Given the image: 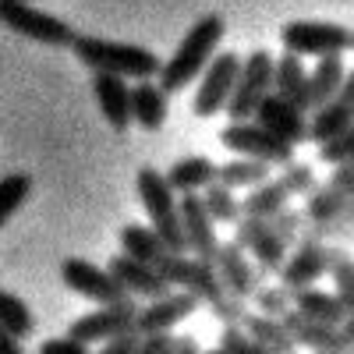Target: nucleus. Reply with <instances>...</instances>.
Instances as JSON below:
<instances>
[{"instance_id":"5","label":"nucleus","mask_w":354,"mask_h":354,"mask_svg":"<svg viewBox=\"0 0 354 354\" xmlns=\"http://www.w3.org/2000/svg\"><path fill=\"white\" fill-rule=\"evenodd\" d=\"M273 64H277V57L270 50H262V46L245 53L238 85H234V96L227 103V117H230V121H252V117H255L259 103L273 93Z\"/></svg>"},{"instance_id":"1","label":"nucleus","mask_w":354,"mask_h":354,"mask_svg":"<svg viewBox=\"0 0 354 354\" xmlns=\"http://www.w3.org/2000/svg\"><path fill=\"white\" fill-rule=\"evenodd\" d=\"M156 270L163 273V280L170 287L192 290L198 301H205V305L213 308V315L220 322H227V326H241V319L248 315L245 312V301L234 298V294L223 287L220 273L213 270V262H202V259L185 255V252H167Z\"/></svg>"},{"instance_id":"18","label":"nucleus","mask_w":354,"mask_h":354,"mask_svg":"<svg viewBox=\"0 0 354 354\" xmlns=\"http://www.w3.org/2000/svg\"><path fill=\"white\" fill-rule=\"evenodd\" d=\"M213 270L220 273L223 287L234 294V298H241V301H252V298H255V290L262 287L259 270L245 259V252L234 245V241H220V252H216Z\"/></svg>"},{"instance_id":"29","label":"nucleus","mask_w":354,"mask_h":354,"mask_svg":"<svg viewBox=\"0 0 354 354\" xmlns=\"http://www.w3.org/2000/svg\"><path fill=\"white\" fill-rule=\"evenodd\" d=\"M270 181V163H262V160H227L216 167V185L230 188V192H238V188H255V185H266Z\"/></svg>"},{"instance_id":"9","label":"nucleus","mask_w":354,"mask_h":354,"mask_svg":"<svg viewBox=\"0 0 354 354\" xmlns=\"http://www.w3.org/2000/svg\"><path fill=\"white\" fill-rule=\"evenodd\" d=\"M220 142L227 145L230 153L248 156V160H262L270 167H290L294 163V145L280 142L273 131H266L255 121H230L220 131Z\"/></svg>"},{"instance_id":"19","label":"nucleus","mask_w":354,"mask_h":354,"mask_svg":"<svg viewBox=\"0 0 354 354\" xmlns=\"http://www.w3.org/2000/svg\"><path fill=\"white\" fill-rule=\"evenodd\" d=\"M93 96L100 103V113L113 131H124L131 124V85L121 75L93 71Z\"/></svg>"},{"instance_id":"12","label":"nucleus","mask_w":354,"mask_h":354,"mask_svg":"<svg viewBox=\"0 0 354 354\" xmlns=\"http://www.w3.org/2000/svg\"><path fill=\"white\" fill-rule=\"evenodd\" d=\"M351 128H354V68H347V78L340 85V93L308 117V142L326 145V142L340 138Z\"/></svg>"},{"instance_id":"7","label":"nucleus","mask_w":354,"mask_h":354,"mask_svg":"<svg viewBox=\"0 0 354 354\" xmlns=\"http://www.w3.org/2000/svg\"><path fill=\"white\" fill-rule=\"evenodd\" d=\"M280 43L287 53H298V57H333V53L344 57V50H351V32L337 21L294 18V21H283Z\"/></svg>"},{"instance_id":"35","label":"nucleus","mask_w":354,"mask_h":354,"mask_svg":"<svg viewBox=\"0 0 354 354\" xmlns=\"http://www.w3.org/2000/svg\"><path fill=\"white\" fill-rule=\"evenodd\" d=\"M252 301L259 305V312H262V315H273V319H283V315L294 308L290 294H287L280 283H262V287L255 290V298H252Z\"/></svg>"},{"instance_id":"27","label":"nucleus","mask_w":354,"mask_h":354,"mask_svg":"<svg viewBox=\"0 0 354 354\" xmlns=\"http://www.w3.org/2000/svg\"><path fill=\"white\" fill-rule=\"evenodd\" d=\"M290 301H294V308H298L301 315H308V319L330 322V326H344V322H347V308L340 305V298H337V294L319 290V287H305L298 294H290Z\"/></svg>"},{"instance_id":"42","label":"nucleus","mask_w":354,"mask_h":354,"mask_svg":"<svg viewBox=\"0 0 354 354\" xmlns=\"http://www.w3.org/2000/svg\"><path fill=\"white\" fill-rule=\"evenodd\" d=\"M138 347H142V333L131 330V333L117 337V340H106V344L100 347V354H135Z\"/></svg>"},{"instance_id":"34","label":"nucleus","mask_w":354,"mask_h":354,"mask_svg":"<svg viewBox=\"0 0 354 354\" xmlns=\"http://www.w3.org/2000/svg\"><path fill=\"white\" fill-rule=\"evenodd\" d=\"M202 202H205V209H209L213 223H238L241 220L238 195H234L230 188H223V185H209L202 192Z\"/></svg>"},{"instance_id":"51","label":"nucleus","mask_w":354,"mask_h":354,"mask_svg":"<svg viewBox=\"0 0 354 354\" xmlns=\"http://www.w3.org/2000/svg\"><path fill=\"white\" fill-rule=\"evenodd\" d=\"M351 354H354V351H351Z\"/></svg>"},{"instance_id":"48","label":"nucleus","mask_w":354,"mask_h":354,"mask_svg":"<svg viewBox=\"0 0 354 354\" xmlns=\"http://www.w3.org/2000/svg\"><path fill=\"white\" fill-rule=\"evenodd\" d=\"M202 354H220V347H213V351H202Z\"/></svg>"},{"instance_id":"6","label":"nucleus","mask_w":354,"mask_h":354,"mask_svg":"<svg viewBox=\"0 0 354 354\" xmlns=\"http://www.w3.org/2000/svg\"><path fill=\"white\" fill-rule=\"evenodd\" d=\"M0 25H8L11 32L43 43V46H75L78 32L57 15H46L32 4H15V0H0Z\"/></svg>"},{"instance_id":"3","label":"nucleus","mask_w":354,"mask_h":354,"mask_svg":"<svg viewBox=\"0 0 354 354\" xmlns=\"http://www.w3.org/2000/svg\"><path fill=\"white\" fill-rule=\"evenodd\" d=\"M75 57L93 68V71H110V75H121V78H160L163 61L149 50V46H138V43H121V39H100V36H78L75 39Z\"/></svg>"},{"instance_id":"37","label":"nucleus","mask_w":354,"mask_h":354,"mask_svg":"<svg viewBox=\"0 0 354 354\" xmlns=\"http://www.w3.org/2000/svg\"><path fill=\"white\" fill-rule=\"evenodd\" d=\"M301 227H305V213H294V209H283L270 220V230L277 234V238L290 248V245H298L301 238Z\"/></svg>"},{"instance_id":"31","label":"nucleus","mask_w":354,"mask_h":354,"mask_svg":"<svg viewBox=\"0 0 354 354\" xmlns=\"http://www.w3.org/2000/svg\"><path fill=\"white\" fill-rule=\"evenodd\" d=\"M0 326L18 340H28L36 333V319H32V312H28V305L15 290H4V287H0Z\"/></svg>"},{"instance_id":"43","label":"nucleus","mask_w":354,"mask_h":354,"mask_svg":"<svg viewBox=\"0 0 354 354\" xmlns=\"http://www.w3.org/2000/svg\"><path fill=\"white\" fill-rule=\"evenodd\" d=\"M174 347V333H153V337H142V347L135 354H167Z\"/></svg>"},{"instance_id":"26","label":"nucleus","mask_w":354,"mask_h":354,"mask_svg":"<svg viewBox=\"0 0 354 354\" xmlns=\"http://www.w3.org/2000/svg\"><path fill=\"white\" fill-rule=\"evenodd\" d=\"M305 88H308V68H305V57L287 53V50H283V53L277 57V64H273V93L301 106Z\"/></svg>"},{"instance_id":"24","label":"nucleus","mask_w":354,"mask_h":354,"mask_svg":"<svg viewBox=\"0 0 354 354\" xmlns=\"http://www.w3.org/2000/svg\"><path fill=\"white\" fill-rule=\"evenodd\" d=\"M131 121H138V128L145 131H160L167 121V93L160 88V82L145 78L131 85Z\"/></svg>"},{"instance_id":"20","label":"nucleus","mask_w":354,"mask_h":354,"mask_svg":"<svg viewBox=\"0 0 354 354\" xmlns=\"http://www.w3.org/2000/svg\"><path fill=\"white\" fill-rule=\"evenodd\" d=\"M106 270L121 280V287L128 290V294H138V298H163V294H170V283L163 280V273L156 270V266H145V262H138V259H131V255H113L110 262H106Z\"/></svg>"},{"instance_id":"39","label":"nucleus","mask_w":354,"mask_h":354,"mask_svg":"<svg viewBox=\"0 0 354 354\" xmlns=\"http://www.w3.org/2000/svg\"><path fill=\"white\" fill-rule=\"evenodd\" d=\"M266 230H270V220H262V216H241L238 223H234V245H238L241 252H248Z\"/></svg>"},{"instance_id":"4","label":"nucleus","mask_w":354,"mask_h":354,"mask_svg":"<svg viewBox=\"0 0 354 354\" xmlns=\"http://www.w3.org/2000/svg\"><path fill=\"white\" fill-rule=\"evenodd\" d=\"M135 188H138L145 213H149V227L156 230V238L170 252H188L185 230H181V209H177L174 188L167 185V174H160L156 167H142L135 174Z\"/></svg>"},{"instance_id":"44","label":"nucleus","mask_w":354,"mask_h":354,"mask_svg":"<svg viewBox=\"0 0 354 354\" xmlns=\"http://www.w3.org/2000/svg\"><path fill=\"white\" fill-rule=\"evenodd\" d=\"M167 354H202V351H198L195 337H174V347Z\"/></svg>"},{"instance_id":"2","label":"nucleus","mask_w":354,"mask_h":354,"mask_svg":"<svg viewBox=\"0 0 354 354\" xmlns=\"http://www.w3.org/2000/svg\"><path fill=\"white\" fill-rule=\"evenodd\" d=\"M223 15H202L188 32H185V39L177 43V50L163 61V71H160V88L167 96H174V93H185V88L192 85V82H198L202 78V71L209 68V61L220 53V39H223Z\"/></svg>"},{"instance_id":"30","label":"nucleus","mask_w":354,"mask_h":354,"mask_svg":"<svg viewBox=\"0 0 354 354\" xmlns=\"http://www.w3.org/2000/svg\"><path fill=\"white\" fill-rule=\"evenodd\" d=\"M326 262H330V277L337 287L333 294L347 308V315H354V255L344 245H326Z\"/></svg>"},{"instance_id":"17","label":"nucleus","mask_w":354,"mask_h":354,"mask_svg":"<svg viewBox=\"0 0 354 354\" xmlns=\"http://www.w3.org/2000/svg\"><path fill=\"white\" fill-rule=\"evenodd\" d=\"M198 308V298L192 290H170L163 294V298H156L153 305H145L138 312V322H135V330L142 337H153V333H174V326L181 319H188L192 312Z\"/></svg>"},{"instance_id":"15","label":"nucleus","mask_w":354,"mask_h":354,"mask_svg":"<svg viewBox=\"0 0 354 354\" xmlns=\"http://www.w3.org/2000/svg\"><path fill=\"white\" fill-rule=\"evenodd\" d=\"M330 273V262H326V245H315V241H301L294 245V252L287 255V262L280 266V287L287 294H298L305 287H315L322 277Z\"/></svg>"},{"instance_id":"49","label":"nucleus","mask_w":354,"mask_h":354,"mask_svg":"<svg viewBox=\"0 0 354 354\" xmlns=\"http://www.w3.org/2000/svg\"><path fill=\"white\" fill-rule=\"evenodd\" d=\"M15 4H32V0H15Z\"/></svg>"},{"instance_id":"25","label":"nucleus","mask_w":354,"mask_h":354,"mask_svg":"<svg viewBox=\"0 0 354 354\" xmlns=\"http://www.w3.org/2000/svg\"><path fill=\"white\" fill-rule=\"evenodd\" d=\"M117 241H121V252L145 262V266H160L163 255L170 252L160 238H156V230L149 223H124L121 234H117Z\"/></svg>"},{"instance_id":"11","label":"nucleus","mask_w":354,"mask_h":354,"mask_svg":"<svg viewBox=\"0 0 354 354\" xmlns=\"http://www.w3.org/2000/svg\"><path fill=\"white\" fill-rule=\"evenodd\" d=\"M61 280L75 294H82V298L96 301V305H113V301L131 298L110 270H100V266H93L88 259H64L61 262Z\"/></svg>"},{"instance_id":"14","label":"nucleus","mask_w":354,"mask_h":354,"mask_svg":"<svg viewBox=\"0 0 354 354\" xmlns=\"http://www.w3.org/2000/svg\"><path fill=\"white\" fill-rule=\"evenodd\" d=\"M177 209H181V230H185L188 252L195 259H202V262H216L220 238L213 230V216H209V209H205L202 195H181Z\"/></svg>"},{"instance_id":"33","label":"nucleus","mask_w":354,"mask_h":354,"mask_svg":"<svg viewBox=\"0 0 354 354\" xmlns=\"http://www.w3.org/2000/svg\"><path fill=\"white\" fill-rule=\"evenodd\" d=\"M28 192H32V177L28 174H4L0 177V227L25 205Z\"/></svg>"},{"instance_id":"21","label":"nucleus","mask_w":354,"mask_h":354,"mask_svg":"<svg viewBox=\"0 0 354 354\" xmlns=\"http://www.w3.org/2000/svg\"><path fill=\"white\" fill-rule=\"evenodd\" d=\"M347 78V64L344 57L333 53V57H319V64L308 68V88H305V100H301V110L305 113H315L319 106H326Z\"/></svg>"},{"instance_id":"41","label":"nucleus","mask_w":354,"mask_h":354,"mask_svg":"<svg viewBox=\"0 0 354 354\" xmlns=\"http://www.w3.org/2000/svg\"><path fill=\"white\" fill-rule=\"evenodd\" d=\"M36 354H93V351H88V344H82V340H75V337L64 333V337H50V340H43Z\"/></svg>"},{"instance_id":"22","label":"nucleus","mask_w":354,"mask_h":354,"mask_svg":"<svg viewBox=\"0 0 354 354\" xmlns=\"http://www.w3.org/2000/svg\"><path fill=\"white\" fill-rule=\"evenodd\" d=\"M167 185L181 195H202L209 185H216V163L202 153L181 156L167 170Z\"/></svg>"},{"instance_id":"16","label":"nucleus","mask_w":354,"mask_h":354,"mask_svg":"<svg viewBox=\"0 0 354 354\" xmlns=\"http://www.w3.org/2000/svg\"><path fill=\"white\" fill-rule=\"evenodd\" d=\"M283 326L290 330V337H294L298 347H308L315 354H351V340H347L344 326H330V322L308 319L298 308H290L283 315Z\"/></svg>"},{"instance_id":"13","label":"nucleus","mask_w":354,"mask_h":354,"mask_svg":"<svg viewBox=\"0 0 354 354\" xmlns=\"http://www.w3.org/2000/svg\"><path fill=\"white\" fill-rule=\"evenodd\" d=\"M252 121L262 124L266 131H273L280 142L294 145V149H298L301 142H308V113L298 103H290V100H283L277 93H270V96L259 103Z\"/></svg>"},{"instance_id":"10","label":"nucleus","mask_w":354,"mask_h":354,"mask_svg":"<svg viewBox=\"0 0 354 354\" xmlns=\"http://www.w3.org/2000/svg\"><path fill=\"white\" fill-rule=\"evenodd\" d=\"M138 305L135 298H124V301H113V305H100L96 312H85L78 315L71 326H68V337L82 340V344H106V340H117V337H124L135 330V322H138Z\"/></svg>"},{"instance_id":"8","label":"nucleus","mask_w":354,"mask_h":354,"mask_svg":"<svg viewBox=\"0 0 354 354\" xmlns=\"http://www.w3.org/2000/svg\"><path fill=\"white\" fill-rule=\"evenodd\" d=\"M241 61L245 57L238 50H220L209 61V68L198 78L195 100H192L195 117H213V113L227 110V103L234 96V85H238V75H241Z\"/></svg>"},{"instance_id":"46","label":"nucleus","mask_w":354,"mask_h":354,"mask_svg":"<svg viewBox=\"0 0 354 354\" xmlns=\"http://www.w3.org/2000/svg\"><path fill=\"white\" fill-rule=\"evenodd\" d=\"M344 333H347V340H351V351H354V315H347V322H344Z\"/></svg>"},{"instance_id":"32","label":"nucleus","mask_w":354,"mask_h":354,"mask_svg":"<svg viewBox=\"0 0 354 354\" xmlns=\"http://www.w3.org/2000/svg\"><path fill=\"white\" fill-rule=\"evenodd\" d=\"M351 202H354V198L340 195V192L326 181V185H315V192L308 195V202H305L301 213H305V220H312V223H326V220L340 216Z\"/></svg>"},{"instance_id":"28","label":"nucleus","mask_w":354,"mask_h":354,"mask_svg":"<svg viewBox=\"0 0 354 354\" xmlns=\"http://www.w3.org/2000/svg\"><path fill=\"white\" fill-rule=\"evenodd\" d=\"M290 192L280 185V177H270L266 185L248 188V195L241 198V216H262V220H273L277 213L287 209Z\"/></svg>"},{"instance_id":"38","label":"nucleus","mask_w":354,"mask_h":354,"mask_svg":"<svg viewBox=\"0 0 354 354\" xmlns=\"http://www.w3.org/2000/svg\"><path fill=\"white\" fill-rule=\"evenodd\" d=\"M347 160H354V128L344 131L340 138L326 142V145H319V163L337 167V163H347Z\"/></svg>"},{"instance_id":"50","label":"nucleus","mask_w":354,"mask_h":354,"mask_svg":"<svg viewBox=\"0 0 354 354\" xmlns=\"http://www.w3.org/2000/svg\"><path fill=\"white\" fill-rule=\"evenodd\" d=\"M351 50H354V32H351Z\"/></svg>"},{"instance_id":"36","label":"nucleus","mask_w":354,"mask_h":354,"mask_svg":"<svg viewBox=\"0 0 354 354\" xmlns=\"http://www.w3.org/2000/svg\"><path fill=\"white\" fill-rule=\"evenodd\" d=\"M280 185L290 192V195H312L315 192V170L308 167V163H298V160H294L290 167H283V174H280Z\"/></svg>"},{"instance_id":"45","label":"nucleus","mask_w":354,"mask_h":354,"mask_svg":"<svg viewBox=\"0 0 354 354\" xmlns=\"http://www.w3.org/2000/svg\"><path fill=\"white\" fill-rule=\"evenodd\" d=\"M0 354H25V351H21V340L11 337L4 326H0Z\"/></svg>"},{"instance_id":"40","label":"nucleus","mask_w":354,"mask_h":354,"mask_svg":"<svg viewBox=\"0 0 354 354\" xmlns=\"http://www.w3.org/2000/svg\"><path fill=\"white\" fill-rule=\"evenodd\" d=\"M220 354H255V351H252V340H248V333L241 326H223Z\"/></svg>"},{"instance_id":"47","label":"nucleus","mask_w":354,"mask_h":354,"mask_svg":"<svg viewBox=\"0 0 354 354\" xmlns=\"http://www.w3.org/2000/svg\"><path fill=\"white\" fill-rule=\"evenodd\" d=\"M252 351H255V354H273V351H266V347H259V344H252Z\"/></svg>"},{"instance_id":"23","label":"nucleus","mask_w":354,"mask_h":354,"mask_svg":"<svg viewBox=\"0 0 354 354\" xmlns=\"http://www.w3.org/2000/svg\"><path fill=\"white\" fill-rule=\"evenodd\" d=\"M241 330L248 333L252 344L273 351V354H298V344H294L290 330L283 326V319L262 315V312H248V315L241 319Z\"/></svg>"}]
</instances>
